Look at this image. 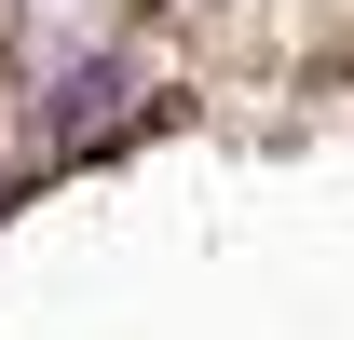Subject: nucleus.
Here are the masks:
<instances>
[{
  "label": "nucleus",
  "instance_id": "f257e3e1",
  "mask_svg": "<svg viewBox=\"0 0 354 340\" xmlns=\"http://www.w3.org/2000/svg\"><path fill=\"white\" fill-rule=\"evenodd\" d=\"M123 95H136V68H123V55H82V68L55 82V136H95L109 109H123Z\"/></svg>",
  "mask_w": 354,
  "mask_h": 340
}]
</instances>
